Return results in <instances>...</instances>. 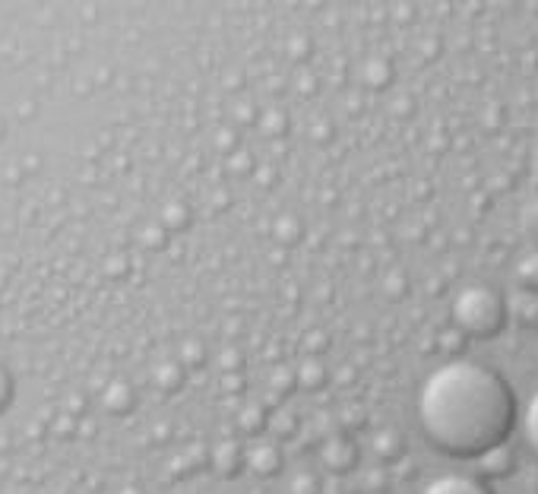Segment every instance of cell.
Returning <instances> with one entry per match:
<instances>
[{"instance_id":"obj_1","label":"cell","mask_w":538,"mask_h":494,"mask_svg":"<svg viewBox=\"0 0 538 494\" xmlns=\"http://www.w3.org/2000/svg\"><path fill=\"white\" fill-rule=\"evenodd\" d=\"M516 406L504 377L478 361H447L418 390V425L450 456H485L513 428Z\"/></svg>"},{"instance_id":"obj_2","label":"cell","mask_w":538,"mask_h":494,"mask_svg":"<svg viewBox=\"0 0 538 494\" xmlns=\"http://www.w3.org/2000/svg\"><path fill=\"white\" fill-rule=\"evenodd\" d=\"M453 317L456 327L475 336V339H491L504 330L507 323V304L501 292H494L491 285H469L456 295L453 301Z\"/></svg>"},{"instance_id":"obj_3","label":"cell","mask_w":538,"mask_h":494,"mask_svg":"<svg viewBox=\"0 0 538 494\" xmlns=\"http://www.w3.org/2000/svg\"><path fill=\"white\" fill-rule=\"evenodd\" d=\"M421 494H491V488L472 475H440Z\"/></svg>"},{"instance_id":"obj_4","label":"cell","mask_w":538,"mask_h":494,"mask_svg":"<svg viewBox=\"0 0 538 494\" xmlns=\"http://www.w3.org/2000/svg\"><path fill=\"white\" fill-rule=\"evenodd\" d=\"M523 434H526V444H529L532 456L538 460V390L532 393V399L526 403V412H523Z\"/></svg>"},{"instance_id":"obj_5","label":"cell","mask_w":538,"mask_h":494,"mask_svg":"<svg viewBox=\"0 0 538 494\" xmlns=\"http://www.w3.org/2000/svg\"><path fill=\"white\" fill-rule=\"evenodd\" d=\"M516 279H520V285L529 292V295H538V251L532 247V254L520 260V266H516Z\"/></svg>"},{"instance_id":"obj_6","label":"cell","mask_w":538,"mask_h":494,"mask_svg":"<svg viewBox=\"0 0 538 494\" xmlns=\"http://www.w3.org/2000/svg\"><path fill=\"white\" fill-rule=\"evenodd\" d=\"M520 225H523V235L529 238V244L538 251V200L532 206L523 209V216H520Z\"/></svg>"}]
</instances>
